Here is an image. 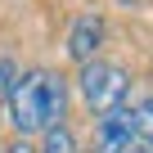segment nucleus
Wrapping results in <instances>:
<instances>
[{
    "label": "nucleus",
    "instance_id": "obj_1",
    "mask_svg": "<svg viewBox=\"0 0 153 153\" xmlns=\"http://www.w3.org/2000/svg\"><path fill=\"white\" fill-rule=\"evenodd\" d=\"M5 108H9V122H14L18 140L68 126V81L54 68H32V72L18 76V86H14Z\"/></svg>",
    "mask_w": 153,
    "mask_h": 153
},
{
    "label": "nucleus",
    "instance_id": "obj_2",
    "mask_svg": "<svg viewBox=\"0 0 153 153\" xmlns=\"http://www.w3.org/2000/svg\"><path fill=\"white\" fill-rule=\"evenodd\" d=\"M76 90H81V99H86V104L95 108V117H99V113L126 104L131 76H126L122 63H113V59H95V63H81V68H76Z\"/></svg>",
    "mask_w": 153,
    "mask_h": 153
},
{
    "label": "nucleus",
    "instance_id": "obj_3",
    "mask_svg": "<svg viewBox=\"0 0 153 153\" xmlns=\"http://www.w3.org/2000/svg\"><path fill=\"white\" fill-rule=\"evenodd\" d=\"M135 144H140V131H135V113H131V104L108 108V113L95 117L90 153H131Z\"/></svg>",
    "mask_w": 153,
    "mask_h": 153
},
{
    "label": "nucleus",
    "instance_id": "obj_4",
    "mask_svg": "<svg viewBox=\"0 0 153 153\" xmlns=\"http://www.w3.org/2000/svg\"><path fill=\"white\" fill-rule=\"evenodd\" d=\"M104 41H108V23H104V14H99V9H81V14L72 18L68 36H63V50H68V59H72L76 68H81V63H95V59H99Z\"/></svg>",
    "mask_w": 153,
    "mask_h": 153
},
{
    "label": "nucleus",
    "instance_id": "obj_5",
    "mask_svg": "<svg viewBox=\"0 0 153 153\" xmlns=\"http://www.w3.org/2000/svg\"><path fill=\"white\" fill-rule=\"evenodd\" d=\"M41 153H81V144H76V135L68 126H54L41 135Z\"/></svg>",
    "mask_w": 153,
    "mask_h": 153
},
{
    "label": "nucleus",
    "instance_id": "obj_6",
    "mask_svg": "<svg viewBox=\"0 0 153 153\" xmlns=\"http://www.w3.org/2000/svg\"><path fill=\"white\" fill-rule=\"evenodd\" d=\"M18 76H23L18 59H14V54H0V104H9V95H14V86H18Z\"/></svg>",
    "mask_w": 153,
    "mask_h": 153
},
{
    "label": "nucleus",
    "instance_id": "obj_7",
    "mask_svg": "<svg viewBox=\"0 0 153 153\" xmlns=\"http://www.w3.org/2000/svg\"><path fill=\"white\" fill-rule=\"evenodd\" d=\"M131 113H135V131H140V140H153V90H149L140 104H131Z\"/></svg>",
    "mask_w": 153,
    "mask_h": 153
},
{
    "label": "nucleus",
    "instance_id": "obj_8",
    "mask_svg": "<svg viewBox=\"0 0 153 153\" xmlns=\"http://www.w3.org/2000/svg\"><path fill=\"white\" fill-rule=\"evenodd\" d=\"M5 153H41V144H32V140H14Z\"/></svg>",
    "mask_w": 153,
    "mask_h": 153
},
{
    "label": "nucleus",
    "instance_id": "obj_9",
    "mask_svg": "<svg viewBox=\"0 0 153 153\" xmlns=\"http://www.w3.org/2000/svg\"><path fill=\"white\" fill-rule=\"evenodd\" d=\"M131 153H149V149H144V144H135V149H131Z\"/></svg>",
    "mask_w": 153,
    "mask_h": 153
},
{
    "label": "nucleus",
    "instance_id": "obj_10",
    "mask_svg": "<svg viewBox=\"0 0 153 153\" xmlns=\"http://www.w3.org/2000/svg\"><path fill=\"white\" fill-rule=\"evenodd\" d=\"M0 153H5V149H0Z\"/></svg>",
    "mask_w": 153,
    "mask_h": 153
}]
</instances>
